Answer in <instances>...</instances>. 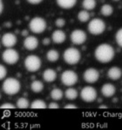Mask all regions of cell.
I'll list each match as a JSON object with an SVG mask.
<instances>
[{
  "instance_id": "obj_32",
  "label": "cell",
  "mask_w": 122,
  "mask_h": 130,
  "mask_svg": "<svg viewBox=\"0 0 122 130\" xmlns=\"http://www.w3.org/2000/svg\"><path fill=\"white\" fill-rule=\"evenodd\" d=\"M49 108H50V109H57V108H59V105L56 103V102H50V103H49Z\"/></svg>"
},
{
  "instance_id": "obj_12",
  "label": "cell",
  "mask_w": 122,
  "mask_h": 130,
  "mask_svg": "<svg viewBox=\"0 0 122 130\" xmlns=\"http://www.w3.org/2000/svg\"><path fill=\"white\" fill-rule=\"evenodd\" d=\"M1 41L2 44L5 48H12L13 46L16 45V42H18V38H16V35L13 34V33L8 32L3 35Z\"/></svg>"
},
{
  "instance_id": "obj_30",
  "label": "cell",
  "mask_w": 122,
  "mask_h": 130,
  "mask_svg": "<svg viewBox=\"0 0 122 130\" xmlns=\"http://www.w3.org/2000/svg\"><path fill=\"white\" fill-rule=\"evenodd\" d=\"M55 24H56V26L57 27V28H62V27L66 24V21H65L64 18H57V19L56 20Z\"/></svg>"
},
{
  "instance_id": "obj_4",
  "label": "cell",
  "mask_w": 122,
  "mask_h": 130,
  "mask_svg": "<svg viewBox=\"0 0 122 130\" xmlns=\"http://www.w3.org/2000/svg\"><path fill=\"white\" fill-rule=\"evenodd\" d=\"M29 30L35 34H41L47 28V23L44 18L41 17H35L29 24Z\"/></svg>"
},
{
  "instance_id": "obj_38",
  "label": "cell",
  "mask_w": 122,
  "mask_h": 130,
  "mask_svg": "<svg viewBox=\"0 0 122 130\" xmlns=\"http://www.w3.org/2000/svg\"><path fill=\"white\" fill-rule=\"evenodd\" d=\"M113 1H115V2H119V1H120V0H113Z\"/></svg>"
},
{
  "instance_id": "obj_36",
  "label": "cell",
  "mask_w": 122,
  "mask_h": 130,
  "mask_svg": "<svg viewBox=\"0 0 122 130\" xmlns=\"http://www.w3.org/2000/svg\"><path fill=\"white\" fill-rule=\"evenodd\" d=\"M3 10H4V4H3V1L0 0V15H1V13L3 12Z\"/></svg>"
},
{
  "instance_id": "obj_21",
  "label": "cell",
  "mask_w": 122,
  "mask_h": 130,
  "mask_svg": "<svg viewBox=\"0 0 122 130\" xmlns=\"http://www.w3.org/2000/svg\"><path fill=\"white\" fill-rule=\"evenodd\" d=\"M30 88H31V90H32L34 93H40V92H42L43 90L44 86H43V83H42L41 81L36 80L31 83Z\"/></svg>"
},
{
  "instance_id": "obj_7",
  "label": "cell",
  "mask_w": 122,
  "mask_h": 130,
  "mask_svg": "<svg viewBox=\"0 0 122 130\" xmlns=\"http://www.w3.org/2000/svg\"><path fill=\"white\" fill-rule=\"evenodd\" d=\"M61 81H62L63 85L67 86V87H71V86H74L77 83L78 75L73 70H65L61 75Z\"/></svg>"
},
{
  "instance_id": "obj_26",
  "label": "cell",
  "mask_w": 122,
  "mask_h": 130,
  "mask_svg": "<svg viewBox=\"0 0 122 130\" xmlns=\"http://www.w3.org/2000/svg\"><path fill=\"white\" fill-rule=\"evenodd\" d=\"M77 18H78V20L80 21V22L86 23V22H88V21L89 20L90 14H89V12H88V10H81V11L79 12Z\"/></svg>"
},
{
  "instance_id": "obj_29",
  "label": "cell",
  "mask_w": 122,
  "mask_h": 130,
  "mask_svg": "<svg viewBox=\"0 0 122 130\" xmlns=\"http://www.w3.org/2000/svg\"><path fill=\"white\" fill-rule=\"evenodd\" d=\"M6 75H7V70L4 65L0 64V81L5 78Z\"/></svg>"
},
{
  "instance_id": "obj_8",
  "label": "cell",
  "mask_w": 122,
  "mask_h": 130,
  "mask_svg": "<svg viewBox=\"0 0 122 130\" xmlns=\"http://www.w3.org/2000/svg\"><path fill=\"white\" fill-rule=\"evenodd\" d=\"M2 58L5 63L10 65L16 64L19 60V54L18 53L16 50L12 49V48H7L3 52Z\"/></svg>"
},
{
  "instance_id": "obj_18",
  "label": "cell",
  "mask_w": 122,
  "mask_h": 130,
  "mask_svg": "<svg viewBox=\"0 0 122 130\" xmlns=\"http://www.w3.org/2000/svg\"><path fill=\"white\" fill-rule=\"evenodd\" d=\"M77 0H56V4L62 9H71L75 5Z\"/></svg>"
},
{
  "instance_id": "obj_28",
  "label": "cell",
  "mask_w": 122,
  "mask_h": 130,
  "mask_svg": "<svg viewBox=\"0 0 122 130\" xmlns=\"http://www.w3.org/2000/svg\"><path fill=\"white\" fill-rule=\"evenodd\" d=\"M115 40H116L117 44L119 46L120 48H122V28H120L119 30H118L115 35Z\"/></svg>"
},
{
  "instance_id": "obj_1",
  "label": "cell",
  "mask_w": 122,
  "mask_h": 130,
  "mask_svg": "<svg viewBox=\"0 0 122 130\" xmlns=\"http://www.w3.org/2000/svg\"><path fill=\"white\" fill-rule=\"evenodd\" d=\"M115 56L114 49L108 43H101L94 50V56L98 62L101 63H108Z\"/></svg>"
},
{
  "instance_id": "obj_19",
  "label": "cell",
  "mask_w": 122,
  "mask_h": 130,
  "mask_svg": "<svg viewBox=\"0 0 122 130\" xmlns=\"http://www.w3.org/2000/svg\"><path fill=\"white\" fill-rule=\"evenodd\" d=\"M30 108H32V109H45V108H47V104L45 103L43 100L37 99L33 101L32 103L30 104Z\"/></svg>"
},
{
  "instance_id": "obj_25",
  "label": "cell",
  "mask_w": 122,
  "mask_h": 130,
  "mask_svg": "<svg viewBox=\"0 0 122 130\" xmlns=\"http://www.w3.org/2000/svg\"><path fill=\"white\" fill-rule=\"evenodd\" d=\"M82 6L84 10H92L96 7V1L95 0H83Z\"/></svg>"
},
{
  "instance_id": "obj_27",
  "label": "cell",
  "mask_w": 122,
  "mask_h": 130,
  "mask_svg": "<svg viewBox=\"0 0 122 130\" xmlns=\"http://www.w3.org/2000/svg\"><path fill=\"white\" fill-rule=\"evenodd\" d=\"M29 106V100L26 99L24 97H21L16 102V107L20 109H25V108H28Z\"/></svg>"
},
{
  "instance_id": "obj_3",
  "label": "cell",
  "mask_w": 122,
  "mask_h": 130,
  "mask_svg": "<svg viewBox=\"0 0 122 130\" xmlns=\"http://www.w3.org/2000/svg\"><path fill=\"white\" fill-rule=\"evenodd\" d=\"M88 30L90 34L99 36L106 30V24L100 18H94L88 24Z\"/></svg>"
},
{
  "instance_id": "obj_17",
  "label": "cell",
  "mask_w": 122,
  "mask_h": 130,
  "mask_svg": "<svg viewBox=\"0 0 122 130\" xmlns=\"http://www.w3.org/2000/svg\"><path fill=\"white\" fill-rule=\"evenodd\" d=\"M108 76L111 79V80L117 81L122 76V70H120V68H119V67L113 66L108 70Z\"/></svg>"
},
{
  "instance_id": "obj_31",
  "label": "cell",
  "mask_w": 122,
  "mask_h": 130,
  "mask_svg": "<svg viewBox=\"0 0 122 130\" xmlns=\"http://www.w3.org/2000/svg\"><path fill=\"white\" fill-rule=\"evenodd\" d=\"M0 108H2V109H14V108H16V107L10 103H4L0 106Z\"/></svg>"
},
{
  "instance_id": "obj_24",
  "label": "cell",
  "mask_w": 122,
  "mask_h": 130,
  "mask_svg": "<svg viewBox=\"0 0 122 130\" xmlns=\"http://www.w3.org/2000/svg\"><path fill=\"white\" fill-rule=\"evenodd\" d=\"M100 13L101 15L104 17H109L113 13V8L112 5L106 4V5H103L100 8Z\"/></svg>"
},
{
  "instance_id": "obj_10",
  "label": "cell",
  "mask_w": 122,
  "mask_h": 130,
  "mask_svg": "<svg viewBox=\"0 0 122 130\" xmlns=\"http://www.w3.org/2000/svg\"><path fill=\"white\" fill-rule=\"evenodd\" d=\"M70 40L74 44H83L87 41V34H86V32L84 30L77 29V30H75L71 32Z\"/></svg>"
},
{
  "instance_id": "obj_39",
  "label": "cell",
  "mask_w": 122,
  "mask_h": 130,
  "mask_svg": "<svg viewBox=\"0 0 122 130\" xmlns=\"http://www.w3.org/2000/svg\"><path fill=\"white\" fill-rule=\"evenodd\" d=\"M1 97H2V96H1V94H0V100H1Z\"/></svg>"
},
{
  "instance_id": "obj_11",
  "label": "cell",
  "mask_w": 122,
  "mask_h": 130,
  "mask_svg": "<svg viewBox=\"0 0 122 130\" xmlns=\"http://www.w3.org/2000/svg\"><path fill=\"white\" fill-rule=\"evenodd\" d=\"M84 81L88 83H96L100 78V72L94 68L87 69L83 73Z\"/></svg>"
},
{
  "instance_id": "obj_5",
  "label": "cell",
  "mask_w": 122,
  "mask_h": 130,
  "mask_svg": "<svg viewBox=\"0 0 122 130\" xmlns=\"http://www.w3.org/2000/svg\"><path fill=\"white\" fill-rule=\"evenodd\" d=\"M63 59L66 63L69 65L77 64L81 60V53L75 48H68L64 51Z\"/></svg>"
},
{
  "instance_id": "obj_33",
  "label": "cell",
  "mask_w": 122,
  "mask_h": 130,
  "mask_svg": "<svg viewBox=\"0 0 122 130\" xmlns=\"http://www.w3.org/2000/svg\"><path fill=\"white\" fill-rule=\"evenodd\" d=\"M64 108L65 109H76L77 107L74 104H67V105L64 106Z\"/></svg>"
},
{
  "instance_id": "obj_23",
  "label": "cell",
  "mask_w": 122,
  "mask_h": 130,
  "mask_svg": "<svg viewBox=\"0 0 122 130\" xmlns=\"http://www.w3.org/2000/svg\"><path fill=\"white\" fill-rule=\"evenodd\" d=\"M47 59L48 61H49L50 62H56L59 59V55L58 51L56 50H49V51L47 52Z\"/></svg>"
},
{
  "instance_id": "obj_14",
  "label": "cell",
  "mask_w": 122,
  "mask_h": 130,
  "mask_svg": "<svg viewBox=\"0 0 122 130\" xmlns=\"http://www.w3.org/2000/svg\"><path fill=\"white\" fill-rule=\"evenodd\" d=\"M116 92V88L112 83H105L101 87V94L103 96L107 98H110L113 96Z\"/></svg>"
},
{
  "instance_id": "obj_13",
  "label": "cell",
  "mask_w": 122,
  "mask_h": 130,
  "mask_svg": "<svg viewBox=\"0 0 122 130\" xmlns=\"http://www.w3.org/2000/svg\"><path fill=\"white\" fill-rule=\"evenodd\" d=\"M39 44L38 39L34 36H28L25 37L24 41V46L26 50H34L37 48Z\"/></svg>"
},
{
  "instance_id": "obj_16",
  "label": "cell",
  "mask_w": 122,
  "mask_h": 130,
  "mask_svg": "<svg viewBox=\"0 0 122 130\" xmlns=\"http://www.w3.org/2000/svg\"><path fill=\"white\" fill-rule=\"evenodd\" d=\"M43 78L46 83H53L57 78V73L52 69H47L43 73Z\"/></svg>"
},
{
  "instance_id": "obj_20",
  "label": "cell",
  "mask_w": 122,
  "mask_h": 130,
  "mask_svg": "<svg viewBox=\"0 0 122 130\" xmlns=\"http://www.w3.org/2000/svg\"><path fill=\"white\" fill-rule=\"evenodd\" d=\"M64 95L68 100H75L78 97V91L75 89H73V88H68L65 91Z\"/></svg>"
},
{
  "instance_id": "obj_2",
  "label": "cell",
  "mask_w": 122,
  "mask_h": 130,
  "mask_svg": "<svg viewBox=\"0 0 122 130\" xmlns=\"http://www.w3.org/2000/svg\"><path fill=\"white\" fill-rule=\"evenodd\" d=\"M2 89L6 95H14L18 94L21 89L20 82L13 77H9L5 81H4Z\"/></svg>"
},
{
  "instance_id": "obj_40",
  "label": "cell",
  "mask_w": 122,
  "mask_h": 130,
  "mask_svg": "<svg viewBox=\"0 0 122 130\" xmlns=\"http://www.w3.org/2000/svg\"><path fill=\"white\" fill-rule=\"evenodd\" d=\"M0 48H1V45H0Z\"/></svg>"
},
{
  "instance_id": "obj_15",
  "label": "cell",
  "mask_w": 122,
  "mask_h": 130,
  "mask_svg": "<svg viewBox=\"0 0 122 130\" xmlns=\"http://www.w3.org/2000/svg\"><path fill=\"white\" fill-rule=\"evenodd\" d=\"M65 40H66V34H65L63 30H56L53 31V33H52V41L55 43L60 44V43H64Z\"/></svg>"
},
{
  "instance_id": "obj_37",
  "label": "cell",
  "mask_w": 122,
  "mask_h": 130,
  "mask_svg": "<svg viewBox=\"0 0 122 130\" xmlns=\"http://www.w3.org/2000/svg\"><path fill=\"white\" fill-rule=\"evenodd\" d=\"M99 108H107V106H100Z\"/></svg>"
},
{
  "instance_id": "obj_9",
  "label": "cell",
  "mask_w": 122,
  "mask_h": 130,
  "mask_svg": "<svg viewBox=\"0 0 122 130\" xmlns=\"http://www.w3.org/2000/svg\"><path fill=\"white\" fill-rule=\"evenodd\" d=\"M81 98L86 102H93L97 98V91L94 87L86 86L81 91Z\"/></svg>"
},
{
  "instance_id": "obj_34",
  "label": "cell",
  "mask_w": 122,
  "mask_h": 130,
  "mask_svg": "<svg viewBox=\"0 0 122 130\" xmlns=\"http://www.w3.org/2000/svg\"><path fill=\"white\" fill-rule=\"evenodd\" d=\"M27 1H28L29 4H31V5H38L43 0H27Z\"/></svg>"
},
{
  "instance_id": "obj_22",
  "label": "cell",
  "mask_w": 122,
  "mask_h": 130,
  "mask_svg": "<svg viewBox=\"0 0 122 130\" xmlns=\"http://www.w3.org/2000/svg\"><path fill=\"white\" fill-rule=\"evenodd\" d=\"M64 95V93L62 92V89H54L50 92V97L54 101H60L62 99Z\"/></svg>"
},
{
  "instance_id": "obj_35",
  "label": "cell",
  "mask_w": 122,
  "mask_h": 130,
  "mask_svg": "<svg viewBox=\"0 0 122 130\" xmlns=\"http://www.w3.org/2000/svg\"><path fill=\"white\" fill-rule=\"evenodd\" d=\"M43 43L44 45H48V44H49L50 43V39L49 38H48V37H45V38L43 40Z\"/></svg>"
},
{
  "instance_id": "obj_6",
  "label": "cell",
  "mask_w": 122,
  "mask_h": 130,
  "mask_svg": "<svg viewBox=\"0 0 122 130\" xmlns=\"http://www.w3.org/2000/svg\"><path fill=\"white\" fill-rule=\"evenodd\" d=\"M42 65V61L39 56L36 55L28 56L24 60V66L25 69L29 72H37L40 70Z\"/></svg>"
}]
</instances>
